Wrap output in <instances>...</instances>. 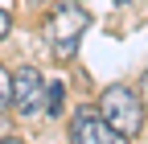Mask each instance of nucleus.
Segmentation results:
<instances>
[{"mask_svg": "<svg viewBox=\"0 0 148 144\" xmlns=\"http://www.w3.org/2000/svg\"><path fill=\"white\" fill-rule=\"evenodd\" d=\"M140 99H144V107H148V70H144V78H140Z\"/></svg>", "mask_w": 148, "mask_h": 144, "instance_id": "nucleus-8", "label": "nucleus"}, {"mask_svg": "<svg viewBox=\"0 0 148 144\" xmlns=\"http://www.w3.org/2000/svg\"><path fill=\"white\" fill-rule=\"evenodd\" d=\"M70 140H74V144H132L127 136H119L115 128H111L99 111H90V107H78V111H74Z\"/></svg>", "mask_w": 148, "mask_h": 144, "instance_id": "nucleus-4", "label": "nucleus"}, {"mask_svg": "<svg viewBox=\"0 0 148 144\" xmlns=\"http://www.w3.org/2000/svg\"><path fill=\"white\" fill-rule=\"evenodd\" d=\"M62 99H66V86L58 78H45V115H62Z\"/></svg>", "mask_w": 148, "mask_h": 144, "instance_id": "nucleus-5", "label": "nucleus"}, {"mask_svg": "<svg viewBox=\"0 0 148 144\" xmlns=\"http://www.w3.org/2000/svg\"><path fill=\"white\" fill-rule=\"evenodd\" d=\"M4 37H8V12L0 8V41H4Z\"/></svg>", "mask_w": 148, "mask_h": 144, "instance_id": "nucleus-7", "label": "nucleus"}, {"mask_svg": "<svg viewBox=\"0 0 148 144\" xmlns=\"http://www.w3.org/2000/svg\"><path fill=\"white\" fill-rule=\"evenodd\" d=\"M99 115H103L119 136H127V140L144 132V99H140L127 82H115V86H107V91L99 95Z\"/></svg>", "mask_w": 148, "mask_h": 144, "instance_id": "nucleus-2", "label": "nucleus"}, {"mask_svg": "<svg viewBox=\"0 0 148 144\" xmlns=\"http://www.w3.org/2000/svg\"><path fill=\"white\" fill-rule=\"evenodd\" d=\"M86 25H90V12H86L82 4H74V0H66V4H58V8L45 16L41 37H45V45L53 49V58L66 62V58H74V49H78Z\"/></svg>", "mask_w": 148, "mask_h": 144, "instance_id": "nucleus-1", "label": "nucleus"}, {"mask_svg": "<svg viewBox=\"0 0 148 144\" xmlns=\"http://www.w3.org/2000/svg\"><path fill=\"white\" fill-rule=\"evenodd\" d=\"M0 144H25V140H16V136H4V140H0Z\"/></svg>", "mask_w": 148, "mask_h": 144, "instance_id": "nucleus-10", "label": "nucleus"}, {"mask_svg": "<svg viewBox=\"0 0 148 144\" xmlns=\"http://www.w3.org/2000/svg\"><path fill=\"white\" fill-rule=\"evenodd\" d=\"M12 107H16L25 119L45 115V78H41V70L21 66V70L12 74Z\"/></svg>", "mask_w": 148, "mask_h": 144, "instance_id": "nucleus-3", "label": "nucleus"}, {"mask_svg": "<svg viewBox=\"0 0 148 144\" xmlns=\"http://www.w3.org/2000/svg\"><path fill=\"white\" fill-rule=\"evenodd\" d=\"M8 107H12V74L0 66V111H8Z\"/></svg>", "mask_w": 148, "mask_h": 144, "instance_id": "nucleus-6", "label": "nucleus"}, {"mask_svg": "<svg viewBox=\"0 0 148 144\" xmlns=\"http://www.w3.org/2000/svg\"><path fill=\"white\" fill-rule=\"evenodd\" d=\"M8 136V115H0V140Z\"/></svg>", "mask_w": 148, "mask_h": 144, "instance_id": "nucleus-9", "label": "nucleus"}]
</instances>
